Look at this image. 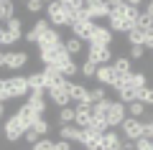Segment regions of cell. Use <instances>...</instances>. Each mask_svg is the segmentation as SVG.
Instances as JSON below:
<instances>
[{
    "label": "cell",
    "mask_w": 153,
    "mask_h": 150,
    "mask_svg": "<svg viewBox=\"0 0 153 150\" xmlns=\"http://www.w3.org/2000/svg\"><path fill=\"white\" fill-rule=\"evenodd\" d=\"M46 21H49L54 28L71 26V10H66L59 0H54V3H49V5H46Z\"/></svg>",
    "instance_id": "6da1fadb"
},
{
    "label": "cell",
    "mask_w": 153,
    "mask_h": 150,
    "mask_svg": "<svg viewBox=\"0 0 153 150\" xmlns=\"http://www.w3.org/2000/svg\"><path fill=\"white\" fill-rule=\"evenodd\" d=\"M26 125L18 120V115H13V117L5 120V125H3V135H5V140H10V143H18V140H23V135H26Z\"/></svg>",
    "instance_id": "7a4b0ae2"
},
{
    "label": "cell",
    "mask_w": 153,
    "mask_h": 150,
    "mask_svg": "<svg viewBox=\"0 0 153 150\" xmlns=\"http://www.w3.org/2000/svg\"><path fill=\"white\" fill-rule=\"evenodd\" d=\"M107 21H110V26H107V28H110V31H115V33H128V31H133V28H135V23L125 18V13H123V5H120V8H115V10L110 13Z\"/></svg>",
    "instance_id": "3957f363"
},
{
    "label": "cell",
    "mask_w": 153,
    "mask_h": 150,
    "mask_svg": "<svg viewBox=\"0 0 153 150\" xmlns=\"http://www.w3.org/2000/svg\"><path fill=\"white\" fill-rule=\"evenodd\" d=\"M5 84H8V94H10V99H21V97L31 94L28 76H10V79H5Z\"/></svg>",
    "instance_id": "277c9868"
},
{
    "label": "cell",
    "mask_w": 153,
    "mask_h": 150,
    "mask_svg": "<svg viewBox=\"0 0 153 150\" xmlns=\"http://www.w3.org/2000/svg\"><path fill=\"white\" fill-rule=\"evenodd\" d=\"M69 28H71V33H74V38H79V41H92L100 26L94 21H76V23H71Z\"/></svg>",
    "instance_id": "5b68a950"
},
{
    "label": "cell",
    "mask_w": 153,
    "mask_h": 150,
    "mask_svg": "<svg viewBox=\"0 0 153 150\" xmlns=\"http://www.w3.org/2000/svg\"><path fill=\"white\" fill-rule=\"evenodd\" d=\"M87 59L92 61V64H97V66L112 64V48H110V46H92V43H89Z\"/></svg>",
    "instance_id": "8992f818"
},
{
    "label": "cell",
    "mask_w": 153,
    "mask_h": 150,
    "mask_svg": "<svg viewBox=\"0 0 153 150\" xmlns=\"http://www.w3.org/2000/svg\"><path fill=\"white\" fill-rule=\"evenodd\" d=\"M44 79H46V92L61 89V86H66V81H69L59 69H54V66H44Z\"/></svg>",
    "instance_id": "52a82bcc"
},
{
    "label": "cell",
    "mask_w": 153,
    "mask_h": 150,
    "mask_svg": "<svg viewBox=\"0 0 153 150\" xmlns=\"http://www.w3.org/2000/svg\"><path fill=\"white\" fill-rule=\"evenodd\" d=\"M128 117V104H123L120 99L110 104V112H107V125L110 127H120Z\"/></svg>",
    "instance_id": "ba28073f"
},
{
    "label": "cell",
    "mask_w": 153,
    "mask_h": 150,
    "mask_svg": "<svg viewBox=\"0 0 153 150\" xmlns=\"http://www.w3.org/2000/svg\"><path fill=\"white\" fill-rule=\"evenodd\" d=\"M23 23H21V18H13V21H8L5 23V36H3V46H13L16 41H21L23 38Z\"/></svg>",
    "instance_id": "9c48e42d"
},
{
    "label": "cell",
    "mask_w": 153,
    "mask_h": 150,
    "mask_svg": "<svg viewBox=\"0 0 153 150\" xmlns=\"http://www.w3.org/2000/svg\"><path fill=\"white\" fill-rule=\"evenodd\" d=\"M125 140H140L143 137V120H135V117H125V122L120 125Z\"/></svg>",
    "instance_id": "30bf717a"
},
{
    "label": "cell",
    "mask_w": 153,
    "mask_h": 150,
    "mask_svg": "<svg viewBox=\"0 0 153 150\" xmlns=\"http://www.w3.org/2000/svg\"><path fill=\"white\" fill-rule=\"evenodd\" d=\"M84 10L89 13L92 21H97V18H110V13H112L105 0H87V3H84Z\"/></svg>",
    "instance_id": "8fae6325"
},
{
    "label": "cell",
    "mask_w": 153,
    "mask_h": 150,
    "mask_svg": "<svg viewBox=\"0 0 153 150\" xmlns=\"http://www.w3.org/2000/svg\"><path fill=\"white\" fill-rule=\"evenodd\" d=\"M79 143L84 145V150H105L102 148V132H94L92 127L82 130V140Z\"/></svg>",
    "instance_id": "7c38bea8"
},
{
    "label": "cell",
    "mask_w": 153,
    "mask_h": 150,
    "mask_svg": "<svg viewBox=\"0 0 153 150\" xmlns=\"http://www.w3.org/2000/svg\"><path fill=\"white\" fill-rule=\"evenodd\" d=\"M66 89H69V97L74 104H92L89 102V89L84 84H74V81H66Z\"/></svg>",
    "instance_id": "4fadbf2b"
},
{
    "label": "cell",
    "mask_w": 153,
    "mask_h": 150,
    "mask_svg": "<svg viewBox=\"0 0 153 150\" xmlns=\"http://www.w3.org/2000/svg\"><path fill=\"white\" fill-rule=\"evenodd\" d=\"M117 76H120V74L115 71L112 64H105V66H97V74H94V79H97L102 86H115Z\"/></svg>",
    "instance_id": "5bb4252c"
},
{
    "label": "cell",
    "mask_w": 153,
    "mask_h": 150,
    "mask_svg": "<svg viewBox=\"0 0 153 150\" xmlns=\"http://www.w3.org/2000/svg\"><path fill=\"white\" fill-rule=\"evenodd\" d=\"M59 43H64V41H61V33H59V28H54V26H51L49 31L44 33V36L38 38V43H36V46L41 48V51H44V48H54V46H59Z\"/></svg>",
    "instance_id": "9a60e30c"
},
{
    "label": "cell",
    "mask_w": 153,
    "mask_h": 150,
    "mask_svg": "<svg viewBox=\"0 0 153 150\" xmlns=\"http://www.w3.org/2000/svg\"><path fill=\"white\" fill-rule=\"evenodd\" d=\"M76 115H74V125L76 127H89V122H92V104H74Z\"/></svg>",
    "instance_id": "2e32d148"
},
{
    "label": "cell",
    "mask_w": 153,
    "mask_h": 150,
    "mask_svg": "<svg viewBox=\"0 0 153 150\" xmlns=\"http://www.w3.org/2000/svg\"><path fill=\"white\" fill-rule=\"evenodd\" d=\"M28 64L26 51H8L5 54V69H23Z\"/></svg>",
    "instance_id": "e0dca14e"
},
{
    "label": "cell",
    "mask_w": 153,
    "mask_h": 150,
    "mask_svg": "<svg viewBox=\"0 0 153 150\" xmlns=\"http://www.w3.org/2000/svg\"><path fill=\"white\" fill-rule=\"evenodd\" d=\"M16 115H18V120H21V122L26 125L28 130H31V127H33V122H36V120L41 117V115H38V112H36V109H33L28 102L23 104V107H18V112H16Z\"/></svg>",
    "instance_id": "ac0fdd59"
},
{
    "label": "cell",
    "mask_w": 153,
    "mask_h": 150,
    "mask_svg": "<svg viewBox=\"0 0 153 150\" xmlns=\"http://www.w3.org/2000/svg\"><path fill=\"white\" fill-rule=\"evenodd\" d=\"M46 94H49V99H51L59 109L71 104V97H69V89H66V86H61V89H51V92H46Z\"/></svg>",
    "instance_id": "d6986e66"
},
{
    "label": "cell",
    "mask_w": 153,
    "mask_h": 150,
    "mask_svg": "<svg viewBox=\"0 0 153 150\" xmlns=\"http://www.w3.org/2000/svg\"><path fill=\"white\" fill-rule=\"evenodd\" d=\"M49 28H51V23L46 21V18H41V21H36V26H33L31 31L26 33V41H28V43H38V38L44 36V33L49 31Z\"/></svg>",
    "instance_id": "ffe728a7"
},
{
    "label": "cell",
    "mask_w": 153,
    "mask_h": 150,
    "mask_svg": "<svg viewBox=\"0 0 153 150\" xmlns=\"http://www.w3.org/2000/svg\"><path fill=\"white\" fill-rule=\"evenodd\" d=\"M102 148L105 150H123V137L115 130H107V132H102Z\"/></svg>",
    "instance_id": "44dd1931"
},
{
    "label": "cell",
    "mask_w": 153,
    "mask_h": 150,
    "mask_svg": "<svg viewBox=\"0 0 153 150\" xmlns=\"http://www.w3.org/2000/svg\"><path fill=\"white\" fill-rule=\"evenodd\" d=\"M59 135H61V140H69V143H79V140H82V127H76V125H61Z\"/></svg>",
    "instance_id": "7402d4cb"
},
{
    "label": "cell",
    "mask_w": 153,
    "mask_h": 150,
    "mask_svg": "<svg viewBox=\"0 0 153 150\" xmlns=\"http://www.w3.org/2000/svg\"><path fill=\"white\" fill-rule=\"evenodd\" d=\"M89 43H92V46H110V43H112V31L105 28V26H100L97 33H94V38Z\"/></svg>",
    "instance_id": "603a6c76"
},
{
    "label": "cell",
    "mask_w": 153,
    "mask_h": 150,
    "mask_svg": "<svg viewBox=\"0 0 153 150\" xmlns=\"http://www.w3.org/2000/svg\"><path fill=\"white\" fill-rule=\"evenodd\" d=\"M28 104L44 117V112H46V94H28Z\"/></svg>",
    "instance_id": "cb8c5ba5"
},
{
    "label": "cell",
    "mask_w": 153,
    "mask_h": 150,
    "mask_svg": "<svg viewBox=\"0 0 153 150\" xmlns=\"http://www.w3.org/2000/svg\"><path fill=\"white\" fill-rule=\"evenodd\" d=\"M28 86H31V92H46L44 71H38V74H31V76H28Z\"/></svg>",
    "instance_id": "d4e9b609"
},
{
    "label": "cell",
    "mask_w": 153,
    "mask_h": 150,
    "mask_svg": "<svg viewBox=\"0 0 153 150\" xmlns=\"http://www.w3.org/2000/svg\"><path fill=\"white\" fill-rule=\"evenodd\" d=\"M146 112H148V107H146L143 102H138V99H135V102H130V104H128V117L143 120V117H146Z\"/></svg>",
    "instance_id": "484cf974"
},
{
    "label": "cell",
    "mask_w": 153,
    "mask_h": 150,
    "mask_svg": "<svg viewBox=\"0 0 153 150\" xmlns=\"http://www.w3.org/2000/svg\"><path fill=\"white\" fill-rule=\"evenodd\" d=\"M117 99H120L123 104H130L138 99V89L135 86H125V89H117Z\"/></svg>",
    "instance_id": "4316f807"
},
{
    "label": "cell",
    "mask_w": 153,
    "mask_h": 150,
    "mask_svg": "<svg viewBox=\"0 0 153 150\" xmlns=\"http://www.w3.org/2000/svg\"><path fill=\"white\" fill-rule=\"evenodd\" d=\"M110 99H102V102L92 104V117H100V120H107V112H110Z\"/></svg>",
    "instance_id": "83f0119b"
},
{
    "label": "cell",
    "mask_w": 153,
    "mask_h": 150,
    "mask_svg": "<svg viewBox=\"0 0 153 150\" xmlns=\"http://www.w3.org/2000/svg\"><path fill=\"white\" fill-rule=\"evenodd\" d=\"M138 102H143L146 107H153V86H140L138 89Z\"/></svg>",
    "instance_id": "f1b7e54d"
},
{
    "label": "cell",
    "mask_w": 153,
    "mask_h": 150,
    "mask_svg": "<svg viewBox=\"0 0 153 150\" xmlns=\"http://www.w3.org/2000/svg\"><path fill=\"white\" fill-rule=\"evenodd\" d=\"M13 18H16V5L8 0V3H3V10H0V23L5 26L8 21H13Z\"/></svg>",
    "instance_id": "f546056e"
},
{
    "label": "cell",
    "mask_w": 153,
    "mask_h": 150,
    "mask_svg": "<svg viewBox=\"0 0 153 150\" xmlns=\"http://www.w3.org/2000/svg\"><path fill=\"white\" fill-rule=\"evenodd\" d=\"M74 115H76V109L71 107V104L69 107H61L59 109V122L61 125H74Z\"/></svg>",
    "instance_id": "4dcf8cb0"
},
{
    "label": "cell",
    "mask_w": 153,
    "mask_h": 150,
    "mask_svg": "<svg viewBox=\"0 0 153 150\" xmlns=\"http://www.w3.org/2000/svg\"><path fill=\"white\" fill-rule=\"evenodd\" d=\"M115 71H117V74H130V56H117V59H115Z\"/></svg>",
    "instance_id": "1f68e13d"
},
{
    "label": "cell",
    "mask_w": 153,
    "mask_h": 150,
    "mask_svg": "<svg viewBox=\"0 0 153 150\" xmlns=\"http://www.w3.org/2000/svg\"><path fill=\"white\" fill-rule=\"evenodd\" d=\"M82 43H84V41H79V38H74V36H71L69 41H64V48H66V54H69V56H76V54H79V51L84 48Z\"/></svg>",
    "instance_id": "d6a6232c"
},
{
    "label": "cell",
    "mask_w": 153,
    "mask_h": 150,
    "mask_svg": "<svg viewBox=\"0 0 153 150\" xmlns=\"http://www.w3.org/2000/svg\"><path fill=\"white\" fill-rule=\"evenodd\" d=\"M79 74L82 76H87V79H94V74H97V64H92V61H84L82 66H79Z\"/></svg>",
    "instance_id": "836d02e7"
},
{
    "label": "cell",
    "mask_w": 153,
    "mask_h": 150,
    "mask_svg": "<svg viewBox=\"0 0 153 150\" xmlns=\"http://www.w3.org/2000/svg\"><path fill=\"white\" fill-rule=\"evenodd\" d=\"M148 79L143 71H130V86H135V89H140V86H146Z\"/></svg>",
    "instance_id": "e575fe53"
},
{
    "label": "cell",
    "mask_w": 153,
    "mask_h": 150,
    "mask_svg": "<svg viewBox=\"0 0 153 150\" xmlns=\"http://www.w3.org/2000/svg\"><path fill=\"white\" fill-rule=\"evenodd\" d=\"M102 99H107V94H105V86H102V84L94 86V89H89V102H92V104L102 102Z\"/></svg>",
    "instance_id": "d590c367"
},
{
    "label": "cell",
    "mask_w": 153,
    "mask_h": 150,
    "mask_svg": "<svg viewBox=\"0 0 153 150\" xmlns=\"http://www.w3.org/2000/svg\"><path fill=\"white\" fill-rule=\"evenodd\" d=\"M128 43H130V46H143V31L140 28L128 31Z\"/></svg>",
    "instance_id": "8d00e7d4"
},
{
    "label": "cell",
    "mask_w": 153,
    "mask_h": 150,
    "mask_svg": "<svg viewBox=\"0 0 153 150\" xmlns=\"http://www.w3.org/2000/svg\"><path fill=\"white\" fill-rule=\"evenodd\" d=\"M135 28H140V31H148V28H153V18L148 16V13H140L135 21Z\"/></svg>",
    "instance_id": "74e56055"
},
{
    "label": "cell",
    "mask_w": 153,
    "mask_h": 150,
    "mask_svg": "<svg viewBox=\"0 0 153 150\" xmlns=\"http://www.w3.org/2000/svg\"><path fill=\"white\" fill-rule=\"evenodd\" d=\"M89 127H92L94 132H107V130H110V125H107V120H100V117H92V122H89Z\"/></svg>",
    "instance_id": "f35d334b"
},
{
    "label": "cell",
    "mask_w": 153,
    "mask_h": 150,
    "mask_svg": "<svg viewBox=\"0 0 153 150\" xmlns=\"http://www.w3.org/2000/svg\"><path fill=\"white\" fill-rule=\"evenodd\" d=\"M26 10L31 13V16H36V13L46 10V5H44V3H41V0H28V3H26Z\"/></svg>",
    "instance_id": "ab89813d"
},
{
    "label": "cell",
    "mask_w": 153,
    "mask_h": 150,
    "mask_svg": "<svg viewBox=\"0 0 153 150\" xmlns=\"http://www.w3.org/2000/svg\"><path fill=\"white\" fill-rule=\"evenodd\" d=\"M33 130H36V132H38V135H41V137H44V135H46V132H49V130H51V125H49V122H46V120H44V117H38V120H36V122H33Z\"/></svg>",
    "instance_id": "60d3db41"
},
{
    "label": "cell",
    "mask_w": 153,
    "mask_h": 150,
    "mask_svg": "<svg viewBox=\"0 0 153 150\" xmlns=\"http://www.w3.org/2000/svg\"><path fill=\"white\" fill-rule=\"evenodd\" d=\"M59 3L66 8V10H82L87 0H59Z\"/></svg>",
    "instance_id": "b9f144b4"
},
{
    "label": "cell",
    "mask_w": 153,
    "mask_h": 150,
    "mask_svg": "<svg viewBox=\"0 0 153 150\" xmlns=\"http://www.w3.org/2000/svg\"><path fill=\"white\" fill-rule=\"evenodd\" d=\"M23 140H26V143H28V145H31V148H33V145H36L38 140H41V135H38L36 130L31 127V130H26V135H23Z\"/></svg>",
    "instance_id": "7bdbcfd3"
},
{
    "label": "cell",
    "mask_w": 153,
    "mask_h": 150,
    "mask_svg": "<svg viewBox=\"0 0 153 150\" xmlns=\"http://www.w3.org/2000/svg\"><path fill=\"white\" fill-rule=\"evenodd\" d=\"M31 150H54V143H51L49 137H41V140H38V143L33 145Z\"/></svg>",
    "instance_id": "ee69618b"
},
{
    "label": "cell",
    "mask_w": 153,
    "mask_h": 150,
    "mask_svg": "<svg viewBox=\"0 0 153 150\" xmlns=\"http://www.w3.org/2000/svg\"><path fill=\"white\" fill-rule=\"evenodd\" d=\"M143 56H146V46H130V61L133 59H143Z\"/></svg>",
    "instance_id": "f6af8a7d"
},
{
    "label": "cell",
    "mask_w": 153,
    "mask_h": 150,
    "mask_svg": "<svg viewBox=\"0 0 153 150\" xmlns=\"http://www.w3.org/2000/svg\"><path fill=\"white\" fill-rule=\"evenodd\" d=\"M143 137L153 140V120H143Z\"/></svg>",
    "instance_id": "bcb514c9"
},
{
    "label": "cell",
    "mask_w": 153,
    "mask_h": 150,
    "mask_svg": "<svg viewBox=\"0 0 153 150\" xmlns=\"http://www.w3.org/2000/svg\"><path fill=\"white\" fill-rule=\"evenodd\" d=\"M143 46H146V48H151V51H153V28L143 31Z\"/></svg>",
    "instance_id": "7dc6e473"
},
{
    "label": "cell",
    "mask_w": 153,
    "mask_h": 150,
    "mask_svg": "<svg viewBox=\"0 0 153 150\" xmlns=\"http://www.w3.org/2000/svg\"><path fill=\"white\" fill-rule=\"evenodd\" d=\"M8 99H10V94H8V84H5V79H0V102L5 104Z\"/></svg>",
    "instance_id": "c3c4849f"
},
{
    "label": "cell",
    "mask_w": 153,
    "mask_h": 150,
    "mask_svg": "<svg viewBox=\"0 0 153 150\" xmlns=\"http://www.w3.org/2000/svg\"><path fill=\"white\" fill-rule=\"evenodd\" d=\"M54 150H71V143L69 140H59V143H54Z\"/></svg>",
    "instance_id": "681fc988"
},
{
    "label": "cell",
    "mask_w": 153,
    "mask_h": 150,
    "mask_svg": "<svg viewBox=\"0 0 153 150\" xmlns=\"http://www.w3.org/2000/svg\"><path fill=\"white\" fill-rule=\"evenodd\" d=\"M110 5V10H115V8H120V5H125V0H105Z\"/></svg>",
    "instance_id": "f907efd6"
},
{
    "label": "cell",
    "mask_w": 153,
    "mask_h": 150,
    "mask_svg": "<svg viewBox=\"0 0 153 150\" xmlns=\"http://www.w3.org/2000/svg\"><path fill=\"white\" fill-rule=\"evenodd\" d=\"M123 150H135V140H123Z\"/></svg>",
    "instance_id": "816d5d0a"
},
{
    "label": "cell",
    "mask_w": 153,
    "mask_h": 150,
    "mask_svg": "<svg viewBox=\"0 0 153 150\" xmlns=\"http://www.w3.org/2000/svg\"><path fill=\"white\" fill-rule=\"evenodd\" d=\"M146 13L153 18V0H148V3H146Z\"/></svg>",
    "instance_id": "f5cc1de1"
},
{
    "label": "cell",
    "mask_w": 153,
    "mask_h": 150,
    "mask_svg": "<svg viewBox=\"0 0 153 150\" xmlns=\"http://www.w3.org/2000/svg\"><path fill=\"white\" fill-rule=\"evenodd\" d=\"M125 3H128V5H135V8L143 5V0H125Z\"/></svg>",
    "instance_id": "db71d44e"
},
{
    "label": "cell",
    "mask_w": 153,
    "mask_h": 150,
    "mask_svg": "<svg viewBox=\"0 0 153 150\" xmlns=\"http://www.w3.org/2000/svg\"><path fill=\"white\" fill-rule=\"evenodd\" d=\"M3 36H5V26L0 23V46H3Z\"/></svg>",
    "instance_id": "11a10c76"
},
{
    "label": "cell",
    "mask_w": 153,
    "mask_h": 150,
    "mask_svg": "<svg viewBox=\"0 0 153 150\" xmlns=\"http://www.w3.org/2000/svg\"><path fill=\"white\" fill-rule=\"evenodd\" d=\"M3 66H5V54L0 51V69H3Z\"/></svg>",
    "instance_id": "9f6ffc18"
},
{
    "label": "cell",
    "mask_w": 153,
    "mask_h": 150,
    "mask_svg": "<svg viewBox=\"0 0 153 150\" xmlns=\"http://www.w3.org/2000/svg\"><path fill=\"white\" fill-rule=\"evenodd\" d=\"M3 112H5V107H3V102H0V117H3Z\"/></svg>",
    "instance_id": "6f0895ef"
},
{
    "label": "cell",
    "mask_w": 153,
    "mask_h": 150,
    "mask_svg": "<svg viewBox=\"0 0 153 150\" xmlns=\"http://www.w3.org/2000/svg\"><path fill=\"white\" fill-rule=\"evenodd\" d=\"M41 3H44V5H49V3H54V0H41Z\"/></svg>",
    "instance_id": "680465c9"
},
{
    "label": "cell",
    "mask_w": 153,
    "mask_h": 150,
    "mask_svg": "<svg viewBox=\"0 0 153 150\" xmlns=\"http://www.w3.org/2000/svg\"><path fill=\"white\" fill-rule=\"evenodd\" d=\"M0 3H8V0H0Z\"/></svg>",
    "instance_id": "91938a15"
},
{
    "label": "cell",
    "mask_w": 153,
    "mask_h": 150,
    "mask_svg": "<svg viewBox=\"0 0 153 150\" xmlns=\"http://www.w3.org/2000/svg\"><path fill=\"white\" fill-rule=\"evenodd\" d=\"M21 3H28V0H21Z\"/></svg>",
    "instance_id": "94428289"
}]
</instances>
